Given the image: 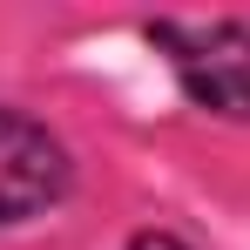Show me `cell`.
<instances>
[{
  "label": "cell",
  "instance_id": "1",
  "mask_svg": "<svg viewBox=\"0 0 250 250\" xmlns=\"http://www.w3.org/2000/svg\"><path fill=\"white\" fill-rule=\"evenodd\" d=\"M142 41L163 54L183 102L209 122H250V21H142Z\"/></svg>",
  "mask_w": 250,
  "mask_h": 250
},
{
  "label": "cell",
  "instance_id": "2",
  "mask_svg": "<svg viewBox=\"0 0 250 250\" xmlns=\"http://www.w3.org/2000/svg\"><path fill=\"white\" fill-rule=\"evenodd\" d=\"M68 196H75V156H68V142L41 115L0 102V230L41 223Z\"/></svg>",
  "mask_w": 250,
  "mask_h": 250
},
{
  "label": "cell",
  "instance_id": "3",
  "mask_svg": "<svg viewBox=\"0 0 250 250\" xmlns=\"http://www.w3.org/2000/svg\"><path fill=\"white\" fill-rule=\"evenodd\" d=\"M122 250H196V244H189L183 230H163V223H156V230H135Z\"/></svg>",
  "mask_w": 250,
  "mask_h": 250
}]
</instances>
